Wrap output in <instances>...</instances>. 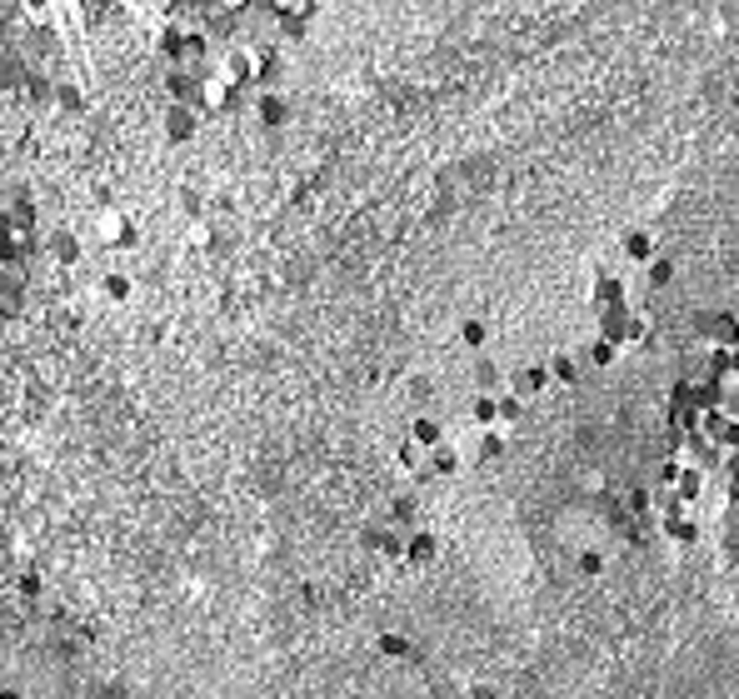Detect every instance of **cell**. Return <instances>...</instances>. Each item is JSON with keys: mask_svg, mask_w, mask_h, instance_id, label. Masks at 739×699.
<instances>
[{"mask_svg": "<svg viewBox=\"0 0 739 699\" xmlns=\"http://www.w3.org/2000/svg\"><path fill=\"white\" fill-rule=\"evenodd\" d=\"M190 130H195V115H190V105L175 100V105L165 110V135H170V140H185Z\"/></svg>", "mask_w": 739, "mask_h": 699, "instance_id": "obj_1", "label": "cell"}, {"mask_svg": "<svg viewBox=\"0 0 739 699\" xmlns=\"http://www.w3.org/2000/svg\"><path fill=\"white\" fill-rule=\"evenodd\" d=\"M260 115H265L270 125H280L290 110H285V100H280V95H260Z\"/></svg>", "mask_w": 739, "mask_h": 699, "instance_id": "obj_2", "label": "cell"}, {"mask_svg": "<svg viewBox=\"0 0 739 699\" xmlns=\"http://www.w3.org/2000/svg\"><path fill=\"white\" fill-rule=\"evenodd\" d=\"M50 250H55V255H65V260H70V255H75V240H70V235H55V240H50Z\"/></svg>", "mask_w": 739, "mask_h": 699, "instance_id": "obj_3", "label": "cell"}]
</instances>
